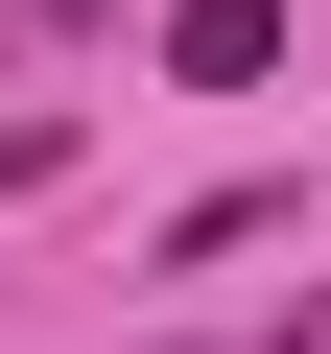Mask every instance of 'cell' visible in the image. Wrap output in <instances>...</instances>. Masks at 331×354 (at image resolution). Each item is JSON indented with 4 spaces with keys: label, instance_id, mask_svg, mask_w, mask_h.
Masks as SVG:
<instances>
[{
    "label": "cell",
    "instance_id": "1",
    "mask_svg": "<svg viewBox=\"0 0 331 354\" xmlns=\"http://www.w3.org/2000/svg\"><path fill=\"white\" fill-rule=\"evenodd\" d=\"M166 71H190V95H237V71H284V0H166Z\"/></svg>",
    "mask_w": 331,
    "mask_h": 354
},
{
    "label": "cell",
    "instance_id": "2",
    "mask_svg": "<svg viewBox=\"0 0 331 354\" xmlns=\"http://www.w3.org/2000/svg\"><path fill=\"white\" fill-rule=\"evenodd\" d=\"M24 165H48V118H0V189H24Z\"/></svg>",
    "mask_w": 331,
    "mask_h": 354
},
{
    "label": "cell",
    "instance_id": "3",
    "mask_svg": "<svg viewBox=\"0 0 331 354\" xmlns=\"http://www.w3.org/2000/svg\"><path fill=\"white\" fill-rule=\"evenodd\" d=\"M284 354H331V283H307V330H284Z\"/></svg>",
    "mask_w": 331,
    "mask_h": 354
}]
</instances>
